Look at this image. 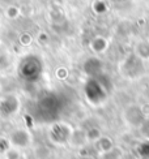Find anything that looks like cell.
<instances>
[{
	"label": "cell",
	"instance_id": "cell-5",
	"mask_svg": "<svg viewBox=\"0 0 149 159\" xmlns=\"http://www.w3.org/2000/svg\"><path fill=\"white\" fill-rule=\"evenodd\" d=\"M88 141V137H86V132L85 130H73L72 132V136L70 138V142L72 145H74V146L77 148H81L84 146V145Z\"/></svg>",
	"mask_w": 149,
	"mask_h": 159
},
{
	"label": "cell",
	"instance_id": "cell-7",
	"mask_svg": "<svg viewBox=\"0 0 149 159\" xmlns=\"http://www.w3.org/2000/svg\"><path fill=\"white\" fill-rule=\"evenodd\" d=\"M99 157H101V159H120L119 154L117 153L115 149H113L111 151H109V153H105V154L99 155Z\"/></svg>",
	"mask_w": 149,
	"mask_h": 159
},
{
	"label": "cell",
	"instance_id": "cell-2",
	"mask_svg": "<svg viewBox=\"0 0 149 159\" xmlns=\"http://www.w3.org/2000/svg\"><path fill=\"white\" fill-rule=\"evenodd\" d=\"M9 140H11V143L13 145V148L20 149V148L29 146L31 138H30L29 132H26L25 129H17L11 134Z\"/></svg>",
	"mask_w": 149,
	"mask_h": 159
},
{
	"label": "cell",
	"instance_id": "cell-6",
	"mask_svg": "<svg viewBox=\"0 0 149 159\" xmlns=\"http://www.w3.org/2000/svg\"><path fill=\"white\" fill-rule=\"evenodd\" d=\"M5 158H7V159H21V153H20V150H18V149L12 148V149H8V150H7Z\"/></svg>",
	"mask_w": 149,
	"mask_h": 159
},
{
	"label": "cell",
	"instance_id": "cell-4",
	"mask_svg": "<svg viewBox=\"0 0 149 159\" xmlns=\"http://www.w3.org/2000/svg\"><path fill=\"white\" fill-rule=\"evenodd\" d=\"M135 54L139 60H149V43L140 41L135 44Z\"/></svg>",
	"mask_w": 149,
	"mask_h": 159
},
{
	"label": "cell",
	"instance_id": "cell-1",
	"mask_svg": "<svg viewBox=\"0 0 149 159\" xmlns=\"http://www.w3.org/2000/svg\"><path fill=\"white\" fill-rule=\"evenodd\" d=\"M124 119L131 127H140L145 119V114L137 106H130L124 111Z\"/></svg>",
	"mask_w": 149,
	"mask_h": 159
},
{
	"label": "cell",
	"instance_id": "cell-3",
	"mask_svg": "<svg viewBox=\"0 0 149 159\" xmlns=\"http://www.w3.org/2000/svg\"><path fill=\"white\" fill-rule=\"evenodd\" d=\"M94 145H96V148L97 151H98V154L99 155H102L105 153H109V151H111L114 149V145H113V141H111V138L109 137H105V136H101L98 140L94 142Z\"/></svg>",
	"mask_w": 149,
	"mask_h": 159
}]
</instances>
